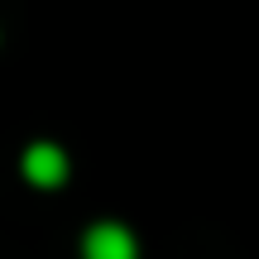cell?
<instances>
[{"label":"cell","instance_id":"obj_1","mask_svg":"<svg viewBox=\"0 0 259 259\" xmlns=\"http://www.w3.org/2000/svg\"><path fill=\"white\" fill-rule=\"evenodd\" d=\"M82 254H87V259H135L139 250H135V235H130L125 226L101 221V226H92V231H87Z\"/></svg>","mask_w":259,"mask_h":259},{"label":"cell","instance_id":"obj_2","mask_svg":"<svg viewBox=\"0 0 259 259\" xmlns=\"http://www.w3.org/2000/svg\"><path fill=\"white\" fill-rule=\"evenodd\" d=\"M24 178H29V183H38V187H58L67 178L63 149H58V144H34L24 154Z\"/></svg>","mask_w":259,"mask_h":259}]
</instances>
